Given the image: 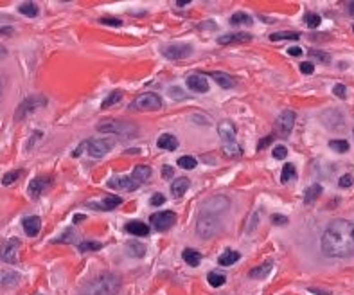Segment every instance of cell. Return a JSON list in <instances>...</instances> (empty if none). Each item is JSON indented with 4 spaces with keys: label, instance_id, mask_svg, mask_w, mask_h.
Masks as SVG:
<instances>
[{
    "label": "cell",
    "instance_id": "6da1fadb",
    "mask_svg": "<svg viewBox=\"0 0 354 295\" xmlns=\"http://www.w3.org/2000/svg\"><path fill=\"white\" fill-rule=\"evenodd\" d=\"M322 252L329 258H347L354 254V224L333 220L322 234Z\"/></svg>",
    "mask_w": 354,
    "mask_h": 295
},
{
    "label": "cell",
    "instance_id": "7a4b0ae2",
    "mask_svg": "<svg viewBox=\"0 0 354 295\" xmlns=\"http://www.w3.org/2000/svg\"><path fill=\"white\" fill-rule=\"evenodd\" d=\"M121 288V278L117 274H103L92 282H88L79 295H115Z\"/></svg>",
    "mask_w": 354,
    "mask_h": 295
},
{
    "label": "cell",
    "instance_id": "3957f363",
    "mask_svg": "<svg viewBox=\"0 0 354 295\" xmlns=\"http://www.w3.org/2000/svg\"><path fill=\"white\" fill-rule=\"evenodd\" d=\"M97 130L103 132V134L119 135L122 139H131V137H135V135L139 134V128L133 122L119 121V119H106V121L99 122Z\"/></svg>",
    "mask_w": 354,
    "mask_h": 295
},
{
    "label": "cell",
    "instance_id": "277c9868",
    "mask_svg": "<svg viewBox=\"0 0 354 295\" xmlns=\"http://www.w3.org/2000/svg\"><path fill=\"white\" fill-rule=\"evenodd\" d=\"M229 209H230V200L229 198L227 196H212V198H209V200L203 202L202 212H200V214L216 216V218H220V216L225 214Z\"/></svg>",
    "mask_w": 354,
    "mask_h": 295
},
{
    "label": "cell",
    "instance_id": "5b68a950",
    "mask_svg": "<svg viewBox=\"0 0 354 295\" xmlns=\"http://www.w3.org/2000/svg\"><path fill=\"white\" fill-rule=\"evenodd\" d=\"M45 104H47V99H45L43 96H29V98L23 99L22 103H20V106L16 108L14 119H16V121H22V119H25L29 114L40 110V108L45 106Z\"/></svg>",
    "mask_w": 354,
    "mask_h": 295
},
{
    "label": "cell",
    "instance_id": "8992f818",
    "mask_svg": "<svg viewBox=\"0 0 354 295\" xmlns=\"http://www.w3.org/2000/svg\"><path fill=\"white\" fill-rule=\"evenodd\" d=\"M220 230V218L216 216H205L200 214L198 216V224H196V234L203 240H209L216 232Z\"/></svg>",
    "mask_w": 354,
    "mask_h": 295
},
{
    "label": "cell",
    "instance_id": "52a82bcc",
    "mask_svg": "<svg viewBox=\"0 0 354 295\" xmlns=\"http://www.w3.org/2000/svg\"><path fill=\"white\" fill-rule=\"evenodd\" d=\"M20 240L18 238H9V240H4L0 243V260L4 263L13 264L18 261V252H20Z\"/></svg>",
    "mask_w": 354,
    "mask_h": 295
},
{
    "label": "cell",
    "instance_id": "ba28073f",
    "mask_svg": "<svg viewBox=\"0 0 354 295\" xmlns=\"http://www.w3.org/2000/svg\"><path fill=\"white\" fill-rule=\"evenodd\" d=\"M295 117V112H292V110H284V112L279 114V117L275 119V134L279 137H288L293 130Z\"/></svg>",
    "mask_w": 354,
    "mask_h": 295
},
{
    "label": "cell",
    "instance_id": "9c48e42d",
    "mask_svg": "<svg viewBox=\"0 0 354 295\" xmlns=\"http://www.w3.org/2000/svg\"><path fill=\"white\" fill-rule=\"evenodd\" d=\"M149 222H151V225H155L157 230L166 232V230H169V228L176 224V214L173 210H160V212L151 214Z\"/></svg>",
    "mask_w": 354,
    "mask_h": 295
},
{
    "label": "cell",
    "instance_id": "30bf717a",
    "mask_svg": "<svg viewBox=\"0 0 354 295\" xmlns=\"http://www.w3.org/2000/svg\"><path fill=\"white\" fill-rule=\"evenodd\" d=\"M162 106V99L160 96L153 94V92H146V94H140L139 98L133 101V108L137 110H158Z\"/></svg>",
    "mask_w": 354,
    "mask_h": 295
},
{
    "label": "cell",
    "instance_id": "8fae6325",
    "mask_svg": "<svg viewBox=\"0 0 354 295\" xmlns=\"http://www.w3.org/2000/svg\"><path fill=\"white\" fill-rule=\"evenodd\" d=\"M85 148H86V153H88L90 156H94V158H101V156H104L113 148V140H110V139H94V140H90V142H86Z\"/></svg>",
    "mask_w": 354,
    "mask_h": 295
},
{
    "label": "cell",
    "instance_id": "7c38bea8",
    "mask_svg": "<svg viewBox=\"0 0 354 295\" xmlns=\"http://www.w3.org/2000/svg\"><path fill=\"white\" fill-rule=\"evenodd\" d=\"M193 47L187 44H171L164 47V56L167 60H184L187 56H191Z\"/></svg>",
    "mask_w": 354,
    "mask_h": 295
},
{
    "label": "cell",
    "instance_id": "4fadbf2b",
    "mask_svg": "<svg viewBox=\"0 0 354 295\" xmlns=\"http://www.w3.org/2000/svg\"><path fill=\"white\" fill-rule=\"evenodd\" d=\"M140 182L133 178V176H117V178H110L108 180V188L112 189H119V191H135L139 188Z\"/></svg>",
    "mask_w": 354,
    "mask_h": 295
},
{
    "label": "cell",
    "instance_id": "5bb4252c",
    "mask_svg": "<svg viewBox=\"0 0 354 295\" xmlns=\"http://www.w3.org/2000/svg\"><path fill=\"white\" fill-rule=\"evenodd\" d=\"M50 182H52V178H50V176H38V178H34L31 184H29V189H27L29 196H31L32 200L40 198L41 192H43L45 189L50 186Z\"/></svg>",
    "mask_w": 354,
    "mask_h": 295
},
{
    "label": "cell",
    "instance_id": "9a60e30c",
    "mask_svg": "<svg viewBox=\"0 0 354 295\" xmlns=\"http://www.w3.org/2000/svg\"><path fill=\"white\" fill-rule=\"evenodd\" d=\"M187 86L189 90L198 92V94L209 92V81H207L205 76H202V74H191V76L187 78Z\"/></svg>",
    "mask_w": 354,
    "mask_h": 295
},
{
    "label": "cell",
    "instance_id": "2e32d148",
    "mask_svg": "<svg viewBox=\"0 0 354 295\" xmlns=\"http://www.w3.org/2000/svg\"><path fill=\"white\" fill-rule=\"evenodd\" d=\"M22 227H23V232L27 234L29 238H34L38 236L41 228V220L38 216H25L22 220Z\"/></svg>",
    "mask_w": 354,
    "mask_h": 295
},
{
    "label": "cell",
    "instance_id": "e0dca14e",
    "mask_svg": "<svg viewBox=\"0 0 354 295\" xmlns=\"http://www.w3.org/2000/svg\"><path fill=\"white\" fill-rule=\"evenodd\" d=\"M218 134L223 142H234L236 140V126L230 121H221L218 124Z\"/></svg>",
    "mask_w": 354,
    "mask_h": 295
},
{
    "label": "cell",
    "instance_id": "ac0fdd59",
    "mask_svg": "<svg viewBox=\"0 0 354 295\" xmlns=\"http://www.w3.org/2000/svg\"><path fill=\"white\" fill-rule=\"evenodd\" d=\"M122 200L119 196H104V200L101 202V204H97V202H90V204H86V206L90 207V209H97V210H112L115 209L117 206H121Z\"/></svg>",
    "mask_w": 354,
    "mask_h": 295
},
{
    "label": "cell",
    "instance_id": "d6986e66",
    "mask_svg": "<svg viewBox=\"0 0 354 295\" xmlns=\"http://www.w3.org/2000/svg\"><path fill=\"white\" fill-rule=\"evenodd\" d=\"M20 282V276L14 270H2L0 272V286L13 288Z\"/></svg>",
    "mask_w": 354,
    "mask_h": 295
},
{
    "label": "cell",
    "instance_id": "ffe728a7",
    "mask_svg": "<svg viewBox=\"0 0 354 295\" xmlns=\"http://www.w3.org/2000/svg\"><path fill=\"white\" fill-rule=\"evenodd\" d=\"M189 186H191V180L189 178H185V176H180V178H176L175 182L171 184V194L175 198H180V196H184V192L189 189Z\"/></svg>",
    "mask_w": 354,
    "mask_h": 295
},
{
    "label": "cell",
    "instance_id": "44dd1931",
    "mask_svg": "<svg viewBox=\"0 0 354 295\" xmlns=\"http://www.w3.org/2000/svg\"><path fill=\"white\" fill-rule=\"evenodd\" d=\"M252 38V34L247 32H232V34H223L218 38V44L227 45V44H238V42H248Z\"/></svg>",
    "mask_w": 354,
    "mask_h": 295
},
{
    "label": "cell",
    "instance_id": "7402d4cb",
    "mask_svg": "<svg viewBox=\"0 0 354 295\" xmlns=\"http://www.w3.org/2000/svg\"><path fill=\"white\" fill-rule=\"evenodd\" d=\"M157 146L160 148V150H167V152H175L176 148H178V140H176L175 135L164 134V135H160V139L157 140Z\"/></svg>",
    "mask_w": 354,
    "mask_h": 295
},
{
    "label": "cell",
    "instance_id": "603a6c76",
    "mask_svg": "<svg viewBox=\"0 0 354 295\" xmlns=\"http://www.w3.org/2000/svg\"><path fill=\"white\" fill-rule=\"evenodd\" d=\"M126 230L133 236H148L149 234V227L144 222H139V220H135V222H130V224L126 225Z\"/></svg>",
    "mask_w": 354,
    "mask_h": 295
},
{
    "label": "cell",
    "instance_id": "cb8c5ba5",
    "mask_svg": "<svg viewBox=\"0 0 354 295\" xmlns=\"http://www.w3.org/2000/svg\"><path fill=\"white\" fill-rule=\"evenodd\" d=\"M211 78H214L216 83H218L221 88H232V86L236 85L234 78L229 76V74H225V72H211Z\"/></svg>",
    "mask_w": 354,
    "mask_h": 295
},
{
    "label": "cell",
    "instance_id": "d4e9b609",
    "mask_svg": "<svg viewBox=\"0 0 354 295\" xmlns=\"http://www.w3.org/2000/svg\"><path fill=\"white\" fill-rule=\"evenodd\" d=\"M182 258H184V261L189 266H198V264L202 263V254L198 250H194V248H185Z\"/></svg>",
    "mask_w": 354,
    "mask_h": 295
},
{
    "label": "cell",
    "instance_id": "484cf974",
    "mask_svg": "<svg viewBox=\"0 0 354 295\" xmlns=\"http://www.w3.org/2000/svg\"><path fill=\"white\" fill-rule=\"evenodd\" d=\"M239 252L236 250H225L223 254L220 256V260H218V263L221 264V266H232L234 263H238L239 261Z\"/></svg>",
    "mask_w": 354,
    "mask_h": 295
},
{
    "label": "cell",
    "instance_id": "4316f807",
    "mask_svg": "<svg viewBox=\"0 0 354 295\" xmlns=\"http://www.w3.org/2000/svg\"><path fill=\"white\" fill-rule=\"evenodd\" d=\"M151 174H153V171H151V168L149 166H137L133 170V176L137 182H146V180H149L151 178Z\"/></svg>",
    "mask_w": 354,
    "mask_h": 295
},
{
    "label": "cell",
    "instance_id": "83f0119b",
    "mask_svg": "<svg viewBox=\"0 0 354 295\" xmlns=\"http://www.w3.org/2000/svg\"><path fill=\"white\" fill-rule=\"evenodd\" d=\"M126 250L130 252V256H135V258H144L146 256V246L140 242H135V240L126 243Z\"/></svg>",
    "mask_w": 354,
    "mask_h": 295
},
{
    "label": "cell",
    "instance_id": "f1b7e54d",
    "mask_svg": "<svg viewBox=\"0 0 354 295\" xmlns=\"http://www.w3.org/2000/svg\"><path fill=\"white\" fill-rule=\"evenodd\" d=\"M272 266H274V263H272V261H266V263H263L261 266H257V268L252 270L250 278L252 279H265L266 276L272 272Z\"/></svg>",
    "mask_w": 354,
    "mask_h": 295
},
{
    "label": "cell",
    "instance_id": "f546056e",
    "mask_svg": "<svg viewBox=\"0 0 354 295\" xmlns=\"http://www.w3.org/2000/svg\"><path fill=\"white\" fill-rule=\"evenodd\" d=\"M18 11H20L23 16H29V18L38 16V13H40V9H38V6H36L34 2H22V4L18 6Z\"/></svg>",
    "mask_w": 354,
    "mask_h": 295
},
{
    "label": "cell",
    "instance_id": "4dcf8cb0",
    "mask_svg": "<svg viewBox=\"0 0 354 295\" xmlns=\"http://www.w3.org/2000/svg\"><path fill=\"white\" fill-rule=\"evenodd\" d=\"M301 38V32L295 31H277L274 34H270V40L272 42H281V40H299Z\"/></svg>",
    "mask_w": 354,
    "mask_h": 295
},
{
    "label": "cell",
    "instance_id": "1f68e13d",
    "mask_svg": "<svg viewBox=\"0 0 354 295\" xmlns=\"http://www.w3.org/2000/svg\"><path fill=\"white\" fill-rule=\"evenodd\" d=\"M320 194H322V186H320V184H313V186H310V188L306 189L304 202H306V204H311V202L317 200Z\"/></svg>",
    "mask_w": 354,
    "mask_h": 295
},
{
    "label": "cell",
    "instance_id": "d6a6232c",
    "mask_svg": "<svg viewBox=\"0 0 354 295\" xmlns=\"http://www.w3.org/2000/svg\"><path fill=\"white\" fill-rule=\"evenodd\" d=\"M230 24H232V26H252V16H248L247 13L239 11V13H234L232 16H230Z\"/></svg>",
    "mask_w": 354,
    "mask_h": 295
},
{
    "label": "cell",
    "instance_id": "836d02e7",
    "mask_svg": "<svg viewBox=\"0 0 354 295\" xmlns=\"http://www.w3.org/2000/svg\"><path fill=\"white\" fill-rule=\"evenodd\" d=\"M121 99H122V92H121V90H115V92H112V94L106 96V99L103 101L101 108H103V110H106V108H110V106H113V104L119 103Z\"/></svg>",
    "mask_w": 354,
    "mask_h": 295
},
{
    "label": "cell",
    "instance_id": "e575fe53",
    "mask_svg": "<svg viewBox=\"0 0 354 295\" xmlns=\"http://www.w3.org/2000/svg\"><path fill=\"white\" fill-rule=\"evenodd\" d=\"M223 152L227 156H239L243 153V150L241 146L234 140V142H223Z\"/></svg>",
    "mask_w": 354,
    "mask_h": 295
},
{
    "label": "cell",
    "instance_id": "d590c367",
    "mask_svg": "<svg viewBox=\"0 0 354 295\" xmlns=\"http://www.w3.org/2000/svg\"><path fill=\"white\" fill-rule=\"evenodd\" d=\"M297 178V170L293 164H286L283 168V174H281V182L288 184L290 180H295Z\"/></svg>",
    "mask_w": 354,
    "mask_h": 295
},
{
    "label": "cell",
    "instance_id": "8d00e7d4",
    "mask_svg": "<svg viewBox=\"0 0 354 295\" xmlns=\"http://www.w3.org/2000/svg\"><path fill=\"white\" fill-rule=\"evenodd\" d=\"M207 281L211 282V286L214 288H220L225 284V281H227V278H225L223 274H218V272H211L209 276H207Z\"/></svg>",
    "mask_w": 354,
    "mask_h": 295
},
{
    "label": "cell",
    "instance_id": "74e56055",
    "mask_svg": "<svg viewBox=\"0 0 354 295\" xmlns=\"http://www.w3.org/2000/svg\"><path fill=\"white\" fill-rule=\"evenodd\" d=\"M176 164H178V168H182V170H194L198 162H196V158H194V156L184 155V156H180Z\"/></svg>",
    "mask_w": 354,
    "mask_h": 295
},
{
    "label": "cell",
    "instance_id": "f35d334b",
    "mask_svg": "<svg viewBox=\"0 0 354 295\" xmlns=\"http://www.w3.org/2000/svg\"><path fill=\"white\" fill-rule=\"evenodd\" d=\"M76 238H77L76 230H74V228H68V230H65V232H63L58 240H54V242L56 243H74L76 242Z\"/></svg>",
    "mask_w": 354,
    "mask_h": 295
},
{
    "label": "cell",
    "instance_id": "ab89813d",
    "mask_svg": "<svg viewBox=\"0 0 354 295\" xmlns=\"http://www.w3.org/2000/svg\"><path fill=\"white\" fill-rule=\"evenodd\" d=\"M329 148H331V150H335V152L337 153H347L349 152V142H347V140H331V142H329Z\"/></svg>",
    "mask_w": 354,
    "mask_h": 295
},
{
    "label": "cell",
    "instance_id": "60d3db41",
    "mask_svg": "<svg viewBox=\"0 0 354 295\" xmlns=\"http://www.w3.org/2000/svg\"><path fill=\"white\" fill-rule=\"evenodd\" d=\"M167 94H169L171 99H176V101H184V99L187 98V94H185L180 86H169V88H167Z\"/></svg>",
    "mask_w": 354,
    "mask_h": 295
},
{
    "label": "cell",
    "instance_id": "b9f144b4",
    "mask_svg": "<svg viewBox=\"0 0 354 295\" xmlns=\"http://www.w3.org/2000/svg\"><path fill=\"white\" fill-rule=\"evenodd\" d=\"M101 248V243L97 242H88V240H85V242L79 243V252H94V250H99Z\"/></svg>",
    "mask_w": 354,
    "mask_h": 295
},
{
    "label": "cell",
    "instance_id": "7bdbcfd3",
    "mask_svg": "<svg viewBox=\"0 0 354 295\" xmlns=\"http://www.w3.org/2000/svg\"><path fill=\"white\" fill-rule=\"evenodd\" d=\"M304 20H306V24H308L310 29H317V27L320 26V22H322V18H320L317 13H308Z\"/></svg>",
    "mask_w": 354,
    "mask_h": 295
},
{
    "label": "cell",
    "instance_id": "ee69618b",
    "mask_svg": "<svg viewBox=\"0 0 354 295\" xmlns=\"http://www.w3.org/2000/svg\"><path fill=\"white\" fill-rule=\"evenodd\" d=\"M20 176H22V171H9V173H5L4 176H2V184H4V186H11V184L16 182Z\"/></svg>",
    "mask_w": 354,
    "mask_h": 295
},
{
    "label": "cell",
    "instance_id": "f6af8a7d",
    "mask_svg": "<svg viewBox=\"0 0 354 295\" xmlns=\"http://www.w3.org/2000/svg\"><path fill=\"white\" fill-rule=\"evenodd\" d=\"M310 56L315 60H319V62H322V63L331 62V56H329L328 52H322V50H310Z\"/></svg>",
    "mask_w": 354,
    "mask_h": 295
},
{
    "label": "cell",
    "instance_id": "bcb514c9",
    "mask_svg": "<svg viewBox=\"0 0 354 295\" xmlns=\"http://www.w3.org/2000/svg\"><path fill=\"white\" fill-rule=\"evenodd\" d=\"M149 204H151L153 207L164 206V204H166V196H164L162 192H155V194L151 196V200H149Z\"/></svg>",
    "mask_w": 354,
    "mask_h": 295
},
{
    "label": "cell",
    "instance_id": "7dc6e473",
    "mask_svg": "<svg viewBox=\"0 0 354 295\" xmlns=\"http://www.w3.org/2000/svg\"><path fill=\"white\" fill-rule=\"evenodd\" d=\"M333 94L337 96V98H340V99H346L347 98V88H346V85H335L333 86Z\"/></svg>",
    "mask_w": 354,
    "mask_h": 295
},
{
    "label": "cell",
    "instance_id": "c3c4849f",
    "mask_svg": "<svg viewBox=\"0 0 354 295\" xmlns=\"http://www.w3.org/2000/svg\"><path fill=\"white\" fill-rule=\"evenodd\" d=\"M286 155H288L286 146H275V150H274V158H277V160H283V158H286Z\"/></svg>",
    "mask_w": 354,
    "mask_h": 295
},
{
    "label": "cell",
    "instance_id": "681fc988",
    "mask_svg": "<svg viewBox=\"0 0 354 295\" xmlns=\"http://www.w3.org/2000/svg\"><path fill=\"white\" fill-rule=\"evenodd\" d=\"M338 186L340 188H351L353 186V174H344V176H340V180H338Z\"/></svg>",
    "mask_w": 354,
    "mask_h": 295
},
{
    "label": "cell",
    "instance_id": "f907efd6",
    "mask_svg": "<svg viewBox=\"0 0 354 295\" xmlns=\"http://www.w3.org/2000/svg\"><path fill=\"white\" fill-rule=\"evenodd\" d=\"M101 24H106V26H113V27L122 26V22H121V20H119V18H110V16L101 18Z\"/></svg>",
    "mask_w": 354,
    "mask_h": 295
},
{
    "label": "cell",
    "instance_id": "816d5d0a",
    "mask_svg": "<svg viewBox=\"0 0 354 295\" xmlns=\"http://www.w3.org/2000/svg\"><path fill=\"white\" fill-rule=\"evenodd\" d=\"M301 72H302V74H313V72H315V65H313V63H310V62L301 63Z\"/></svg>",
    "mask_w": 354,
    "mask_h": 295
},
{
    "label": "cell",
    "instance_id": "f5cc1de1",
    "mask_svg": "<svg viewBox=\"0 0 354 295\" xmlns=\"http://www.w3.org/2000/svg\"><path fill=\"white\" fill-rule=\"evenodd\" d=\"M272 224L274 225H288V218L281 214H274L272 216Z\"/></svg>",
    "mask_w": 354,
    "mask_h": 295
},
{
    "label": "cell",
    "instance_id": "db71d44e",
    "mask_svg": "<svg viewBox=\"0 0 354 295\" xmlns=\"http://www.w3.org/2000/svg\"><path fill=\"white\" fill-rule=\"evenodd\" d=\"M272 139H274V137H272V135H268V137H265V140H263V142H259V144H257V150H259V152H261V150H265V148L268 146L270 142H272Z\"/></svg>",
    "mask_w": 354,
    "mask_h": 295
},
{
    "label": "cell",
    "instance_id": "11a10c76",
    "mask_svg": "<svg viewBox=\"0 0 354 295\" xmlns=\"http://www.w3.org/2000/svg\"><path fill=\"white\" fill-rule=\"evenodd\" d=\"M310 292H311V294H315V295H331V292L320 290V288H310Z\"/></svg>",
    "mask_w": 354,
    "mask_h": 295
},
{
    "label": "cell",
    "instance_id": "9f6ffc18",
    "mask_svg": "<svg viewBox=\"0 0 354 295\" xmlns=\"http://www.w3.org/2000/svg\"><path fill=\"white\" fill-rule=\"evenodd\" d=\"M288 52L292 54V56H301L302 49H301V47H290V49H288Z\"/></svg>",
    "mask_w": 354,
    "mask_h": 295
},
{
    "label": "cell",
    "instance_id": "6f0895ef",
    "mask_svg": "<svg viewBox=\"0 0 354 295\" xmlns=\"http://www.w3.org/2000/svg\"><path fill=\"white\" fill-rule=\"evenodd\" d=\"M175 168H171V166H164V178H169L171 174H173Z\"/></svg>",
    "mask_w": 354,
    "mask_h": 295
},
{
    "label": "cell",
    "instance_id": "680465c9",
    "mask_svg": "<svg viewBox=\"0 0 354 295\" xmlns=\"http://www.w3.org/2000/svg\"><path fill=\"white\" fill-rule=\"evenodd\" d=\"M0 34H13L11 27H0Z\"/></svg>",
    "mask_w": 354,
    "mask_h": 295
},
{
    "label": "cell",
    "instance_id": "91938a15",
    "mask_svg": "<svg viewBox=\"0 0 354 295\" xmlns=\"http://www.w3.org/2000/svg\"><path fill=\"white\" fill-rule=\"evenodd\" d=\"M5 56H7V49H5L4 45L0 44V60H2V58H5Z\"/></svg>",
    "mask_w": 354,
    "mask_h": 295
},
{
    "label": "cell",
    "instance_id": "94428289",
    "mask_svg": "<svg viewBox=\"0 0 354 295\" xmlns=\"http://www.w3.org/2000/svg\"><path fill=\"white\" fill-rule=\"evenodd\" d=\"M83 220H85V216H83V214H77V216H74V225H76V224H79V222H83Z\"/></svg>",
    "mask_w": 354,
    "mask_h": 295
},
{
    "label": "cell",
    "instance_id": "6125c7cd",
    "mask_svg": "<svg viewBox=\"0 0 354 295\" xmlns=\"http://www.w3.org/2000/svg\"><path fill=\"white\" fill-rule=\"evenodd\" d=\"M347 8H349V14H353V16H354V2H349V4H347Z\"/></svg>",
    "mask_w": 354,
    "mask_h": 295
},
{
    "label": "cell",
    "instance_id": "be15d7a7",
    "mask_svg": "<svg viewBox=\"0 0 354 295\" xmlns=\"http://www.w3.org/2000/svg\"><path fill=\"white\" fill-rule=\"evenodd\" d=\"M126 153H130V155H135V153H139V150L135 148V150H128V152H126Z\"/></svg>",
    "mask_w": 354,
    "mask_h": 295
},
{
    "label": "cell",
    "instance_id": "e7e4bbea",
    "mask_svg": "<svg viewBox=\"0 0 354 295\" xmlns=\"http://www.w3.org/2000/svg\"><path fill=\"white\" fill-rule=\"evenodd\" d=\"M178 6L180 8H184V6H189V2H184V0H182V2H178Z\"/></svg>",
    "mask_w": 354,
    "mask_h": 295
},
{
    "label": "cell",
    "instance_id": "03108f58",
    "mask_svg": "<svg viewBox=\"0 0 354 295\" xmlns=\"http://www.w3.org/2000/svg\"><path fill=\"white\" fill-rule=\"evenodd\" d=\"M353 135H354V130H353Z\"/></svg>",
    "mask_w": 354,
    "mask_h": 295
},
{
    "label": "cell",
    "instance_id": "003e7915",
    "mask_svg": "<svg viewBox=\"0 0 354 295\" xmlns=\"http://www.w3.org/2000/svg\"><path fill=\"white\" fill-rule=\"evenodd\" d=\"M353 29H354V26H353Z\"/></svg>",
    "mask_w": 354,
    "mask_h": 295
}]
</instances>
